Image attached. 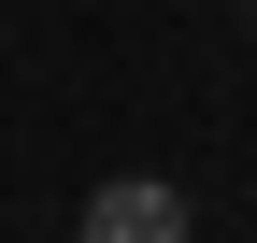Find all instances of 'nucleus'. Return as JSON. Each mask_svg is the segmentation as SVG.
I'll use <instances>...</instances> for the list:
<instances>
[{"label": "nucleus", "instance_id": "obj_1", "mask_svg": "<svg viewBox=\"0 0 257 243\" xmlns=\"http://www.w3.org/2000/svg\"><path fill=\"white\" fill-rule=\"evenodd\" d=\"M72 229H86V243H186V200L157 186V172H114V186L86 200Z\"/></svg>", "mask_w": 257, "mask_h": 243}]
</instances>
